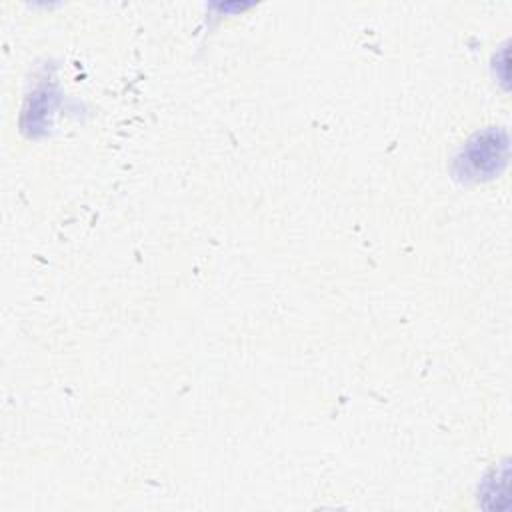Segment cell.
Returning <instances> with one entry per match:
<instances>
[{
	"instance_id": "1",
	"label": "cell",
	"mask_w": 512,
	"mask_h": 512,
	"mask_svg": "<svg viewBox=\"0 0 512 512\" xmlns=\"http://www.w3.org/2000/svg\"><path fill=\"white\" fill-rule=\"evenodd\" d=\"M508 158V138L504 130H486L472 136L456 158L458 174L466 180H486L500 174Z\"/></svg>"
}]
</instances>
